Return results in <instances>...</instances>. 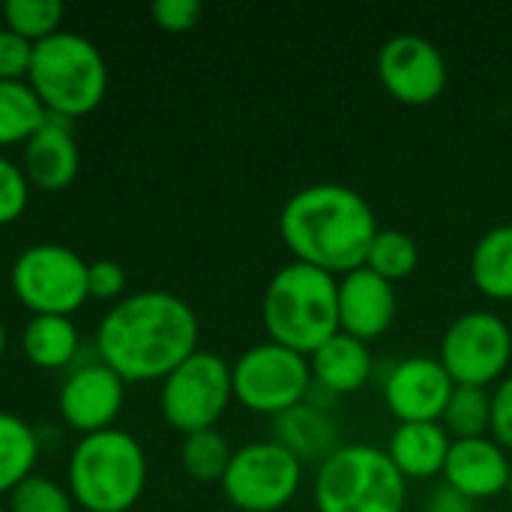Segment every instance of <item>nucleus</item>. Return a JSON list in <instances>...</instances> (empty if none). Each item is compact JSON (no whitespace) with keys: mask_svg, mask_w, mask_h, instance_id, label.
<instances>
[{"mask_svg":"<svg viewBox=\"0 0 512 512\" xmlns=\"http://www.w3.org/2000/svg\"><path fill=\"white\" fill-rule=\"evenodd\" d=\"M9 512H75V501L57 480L30 474L9 492Z\"/></svg>","mask_w":512,"mask_h":512,"instance_id":"c85d7f7f","label":"nucleus"},{"mask_svg":"<svg viewBox=\"0 0 512 512\" xmlns=\"http://www.w3.org/2000/svg\"><path fill=\"white\" fill-rule=\"evenodd\" d=\"M441 426L453 441L489 438L492 429V393L483 387H453Z\"/></svg>","mask_w":512,"mask_h":512,"instance_id":"393cba45","label":"nucleus"},{"mask_svg":"<svg viewBox=\"0 0 512 512\" xmlns=\"http://www.w3.org/2000/svg\"><path fill=\"white\" fill-rule=\"evenodd\" d=\"M261 321L270 342L315 354L339 333V279L300 261L285 264L264 288Z\"/></svg>","mask_w":512,"mask_h":512,"instance_id":"7ed1b4c3","label":"nucleus"},{"mask_svg":"<svg viewBox=\"0 0 512 512\" xmlns=\"http://www.w3.org/2000/svg\"><path fill=\"white\" fill-rule=\"evenodd\" d=\"M453 387L438 357H408L387 375L384 402L399 423H441Z\"/></svg>","mask_w":512,"mask_h":512,"instance_id":"4468645a","label":"nucleus"},{"mask_svg":"<svg viewBox=\"0 0 512 512\" xmlns=\"http://www.w3.org/2000/svg\"><path fill=\"white\" fill-rule=\"evenodd\" d=\"M312 384L330 396L360 393L372 378V351L366 342L336 333L315 354H309Z\"/></svg>","mask_w":512,"mask_h":512,"instance_id":"a211bd4d","label":"nucleus"},{"mask_svg":"<svg viewBox=\"0 0 512 512\" xmlns=\"http://www.w3.org/2000/svg\"><path fill=\"white\" fill-rule=\"evenodd\" d=\"M303 480V465L276 441H252L234 450L222 477V495L240 512L285 510Z\"/></svg>","mask_w":512,"mask_h":512,"instance_id":"9d476101","label":"nucleus"},{"mask_svg":"<svg viewBox=\"0 0 512 512\" xmlns=\"http://www.w3.org/2000/svg\"><path fill=\"white\" fill-rule=\"evenodd\" d=\"M195 309L162 288L120 297L99 321L93 348L126 384L162 381L198 351Z\"/></svg>","mask_w":512,"mask_h":512,"instance_id":"f257e3e1","label":"nucleus"},{"mask_svg":"<svg viewBox=\"0 0 512 512\" xmlns=\"http://www.w3.org/2000/svg\"><path fill=\"white\" fill-rule=\"evenodd\" d=\"M312 495L318 512H405L408 480L387 450L345 444L321 462Z\"/></svg>","mask_w":512,"mask_h":512,"instance_id":"423d86ee","label":"nucleus"},{"mask_svg":"<svg viewBox=\"0 0 512 512\" xmlns=\"http://www.w3.org/2000/svg\"><path fill=\"white\" fill-rule=\"evenodd\" d=\"M153 21L168 30V33H186L192 30L201 15H204V6L198 0H156L153 3Z\"/></svg>","mask_w":512,"mask_h":512,"instance_id":"2f4dec72","label":"nucleus"},{"mask_svg":"<svg viewBox=\"0 0 512 512\" xmlns=\"http://www.w3.org/2000/svg\"><path fill=\"white\" fill-rule=\"evenodd\" d=\"M3 351H6V327L0 321V357H3Z\"/></svg>","mask_w":512,"mask_h":512,"instance_id":"c9c22d12","label":"nucleus"},{"mask_svg":"<svg viewBox=\"0 0 512 512\" xmlns=\"http://www.w3.org/2000/svg\"><path fill=\"white\" fill-rule=\"evenodd\" d=\"M231 399V366L219 354L198 348L189 360L162 378L159 411L165 423L186 438L192 432L216 429Z\"/></svg>","mask_w":512,"mask_h":512,"instance_id":"1a4fd4ad","label":"nucleus"},{"mask_svg":"<svg viewBox=\"0 0 512 512\" xmlns=\"http://www.w3.org/2000/svg\"><path fill=\"white\" fill-rule=\"evenodd\" d=\"M48 111L27 81H0V147L27 144Z\"/></svg>","mask_w":512,"mask_h":512,"instance_id":"b1692460","label":"nucleus"},{"mask_svg":"<svg viewBox=\"0 0 512 512\" xmlns=\"http://www.w3.org/2000/svg\"><path fill=\"white\" fill-rule=\"evenodd\" d=\"M81 168V153L75 144L72 120L48 114L45 123L33 132L21 153V171L30 186L42 192H63L72 186Z\"/></svg>","mask_w":512,"mask_h":512,"instance_id":"f3484780","label":"nucleus"},{"mask_svg":"<svg viewBox=\"0 0 512 512\" xmlns=\"http://www.w3.org/2000/svg\"><path fill=\"white\" fill-rule=\"evenodd\" d=\"M39 459L36 432L15 414L0 411V495H9L21 486Z\"/></svg>","mask_w":512,"mask_h":512,"instance_id":"5701e85b","label":"nucleus"},{"mask_svg":"<svg viewBox=\"0 0 512 512\" xmlns=\"http://www.w3.org/2000/svg\"><path fill=\"white\" fill-rule=\"evenodd\" d=\"M30 201V180L18 162L0 153V225H12L24 216Z\"/></svg>","mask_w":512,"mask_h":512,"instance_id":"c756f323","label":"nucleus"},{"mask_svg":"<svg viewBox=\"0 0 512 512\" xmlns=\"http://www.w3.org/2000/svg\"><path fill=\"white\" fill-rule=\"evenodd\" d=\"M396 288L369 267H360L339 279V333L360 342L381 339L396 321Z\"/></svg>","mask_w":512,"mask_h":512,"instance_id":"2eb2a0df","label":"nucleus"},{"mask_svg":"<svg viewBox=\"0 0 512 512\" xmlns=\"http://www.w3.org/2000/svg\"><path fill=\"white\" fill-rule=\"evenodd\" d=\"M279 447H285L300 465L303 462H324L339 450V432L333 417L312 405L309 399L297 408L273 417V438Z\"/></svg>","mask_w":512,"mask_h":512,"instance_id":"aec40b11","label":"nucleus"},{"mask_svg":"<svg viewBox=\"0 0 512 512\" xmlns=\"http://www.w3.org/2000/svg\"><path fill=\"white\" fill-rule=\"evenodd\" d=\"M489 438L498 441L507 453L512 450V375L501 378L492 390V429Z\"/></svg>","mask_w":512,"mask_h":512,"instance_id":"72a5a7b5","label":"nucleus"},{"mask_svg":"<svg viewBox=\"0 0 512 512\" xmlns=\"http://www.w3.org/2000/svg\"><path fill=\"white\" fill-rule=\"evenodd\" d=\"M474 288L495 300L512 303V225L489 228L471 252Z\"/></svg>","mask_w":512,"mask_h":512,"instance_id":"4be33fe9","label":"nucleus"},{"mask_svg":"<svg viewBox=\"0 0 512 512\" xmlns=\"http://www.w3.org/2000/svg\"><path fill=\"white\" fill-rule=\"evenodd\" d=\"M507 492H510V495H512V477H510V489H507Z\"/></svg>","mask_w":512,"mask_h":512,"instance_id":"e433bc0d","label":"nucleus"},{"mask_svg":"<svg viewBox=\"0 0 512 512\" xmlns=\"http://www.w3.org/2000/svg\"><path fill=\"white\" fill-rule=\"evenodd\" d=\"M0 512H6V510H3V507H0Z\"/></svg>","mask_w":512,"mask_h":512,"instance_id":"4c0bfd02","label":"nucleus"},{"mask_svg":"<svg viewBox=\"0 0 512 512\" xmlns=\"http://www.w3.org/2000/svg\"><path fill=\"white\" fill-rule=\"evenodd\" d=\"M378 231L372 204L345 183L303 186L279 213V237L294 261L336 279L366 267Z\"/></svg>","mask_w":512,"mask_h":512,"instance_id":"f03ea898","label":"nucleus"},{"mask_svg":"<svg viewBox=\"0 0 512 512\" xmlns=\"http://www.w3.org/2000/svg\"><path fill=\"white\" fill-rule=\"evenodd\" d=\"M231 390L246 411L279 417L309 399V357L270 339L252 345L231 363Z\"/></svg>","mask_w":512,"mask_h":512,"instance_id":"6e6552de","label":"nucleus"},{"mask_svg":"<svg viewBox=\"0 0 512 512\" xmlns=\"http://www.w3.org/2000/svg\"><path fill=\"white\" fill-rule=\"evenodd\" d=\"M453 438L441 423H399L387 456L405 480H432L444 474Z\"/></svg>","mask_w":512,"mask_h":512,"instance_id":"6ab92c4d","label":"nucleus"},{"mask_svg":"<svg viewBox=\"0 0 512 512\" xmlns=\"http://www.w3.org/2000/svg\"><path fill=\"white\" fill-rule=\"evenodd\" d=\"M126 291V270L117 261H93L87 264V294L93 300H120Z\"/></svg>","mask_w":512,"mask_h":512,"instance_id":"473e14b6","label":"nucleus"},{"mask_svg":"<svg viewBox=\"0 0 512 512\" xmlns=\"http://www.w3.org/2000/svg\"><path fill=\"white\" fill-rule=\"evenodd\" d=\"M231 456H234V450H231L228 438L216 429L192 432L183 438V447H180L183 471L195 483H222V477L231 465Z\"/></svg>","mask_w":512,"mask_h":512,"instance_id":"a878e982","label":"nucleus"},{"mask_svg":"<svg viewBox=\"0 0 512 512\" xmlns=\"http://www.w3.org/2000/svg\"><path fill=\"white\" fill-rule=\"evenodd\" d=\"M366 267L372 273H378L381 279L387 282H402L408 276L417 273L420 267V249H417V240L405 231H396V228H381L372 240V249H369V258H366Z\"/></svg>","mask_w":512,"mask_h":512,"instance_id":"bb28decb","label":"nucleus"},{"mask_svg":"<svg viewBox=\"0 0 512 512\" xmlns=\"http://www.w3.org/2000/svg\"><path fill=\"white\" fill-rule=\"evenodd\" d=\"M441 477L450 489L477 504L498 498L510 489L512 462L507 450L492 438L453 441Z\"/></svg>","mask_w":512,"mask_h":512,"instance_id":"dca6fc26","label":"nucleus"},{"mask_svg":"<svg viewBox=\"0 0 512 512\" xmlns=\"http://www.w3.org/2000/svg\"><path fill=\"white\" fill-rule=\"evenodd\" d=\"M33 60V42L0 27V81H27Z\"/></svg>","mask_w":512,"mask_h":512,"instance_id":"7c9ffc66","label":"nucleus"},{"mask_svg":"<svg viewBox=\"0 0 512 512\" xmlns=\"http://www.w3.org/2000/svg\"><path fill=\"white\" fill-rule=\"evenodd\" d=\"M378 81L402 105L423 108L447 90V60L441 48L417 33L390 36L378 51Z\"/></svg>","mask_w":512,"mask_h":512,"instance_id":"f8f14e48","label":"nucleus"},{"mask_svg":"<svg viewBox=\"0 0 512 512\" xmlns=\"http://www.w3.org/2000/svg\"><path fill=\"white\" fill-rule=\"evenodd\" d=\"M69 495L84 512L132 510L147 486V456L135 435L102 429L81 435L66 462Z\"/></svg>","mask_w":512,"mask_h":512,"instance_id":"20e7f679","label":"nucleus"},{"mask_svg":"<svg viewBox=\"0 0 512 512\" xmlns=\"http://www.w3.org/2000/svg\"><path fill=\"white\" fill-rule=\"evenodd\" d=\"M27 84L48 114L75 120L102 105L108 66L93 39L75 30H57L33 45Z\"/></svg>","mask_w":512,"mask_h":512,"instance_id":"39448f33","label":"nucleus"},{"mask_svg":"<svg viewBox=\"0 0 512 512\" xmlns=\"http://www.w3.org/2000/svg\"><path fill=\"white\" fill-rule=\"evenodd\" d=\"M126 399V381L99 357L75 360L57 390V411L63 423L81 435L114 429Z\"/></svg>","mask_w":512,"mask_h":512,"instance_id":"ddd939ff","label":"nucleus"},{"mask_svg":"<svg viewBox=\"0 0 512 512\" xmlns=\"http://www.w3.org/2000/svg\"><path fill=\"white\" fill-rule=\"evenodd\" d=\"M441 366L456 387H483L507 378L512 360L510 324L495 312L459 315L441 339Z\"/></svg>","mask_w":512,"mask_h":512,"instance_id":"9b49d317","label":"nucleus"},{"mask_svg":"<svg viewBox=\"0 0 512 512\" xmlns=\"http://www.w3.org/2000/svg\"><path fill=\"white\" fill-rule=\"evenodd\" d=\"M3 21L12 33H18L36 45L45 36L60 30L63 3L60 0H6L3 3Z\"/></svg>","mask_w":512,"mask_h":512,"instance_id":"cd10ccee","label":"nucleus"},{"mask_svg":"<svg viewBox=\"0 0 512 512\" xmlns=\"http://www.w3.org/2000/svg\"><path fill=\"white\" fill-rule=\"evenodd\" d=\"M21 351L36 369H72L75 357L81 354L78 327L63 315H33L21 333Z\"/></svg>","mask_w":512,"mask_h":512,"instance_id":"412c9836","label":"nucleus"},{"mask_svg":"<svg viewBox=\"0 0 512 512\" xmlns=\"http://www.w3.org/2000/svg\"><path fill=\"white\" fill-rule=\"evenodd\" d=\"M12 294L33 315L78 312L87 294V261L63 243H33L21 249L9 270Z\"/></svg>","mask_w":512,"mask_h":512,"instance_id":"0eeeda50","label":"nucleus"},{"mask_svg":"<svg viewBox=\"0 0 512 512\" xmlns=\"http://www.w3.org/2000/svg\"><path fill=\"white\" fill-rule=\"evenodd\" d=\"M423 512H477V507H474V501H468L465 495H459L456 489H450L444 483L426 498Z\"/></svg>","mask_w":512,"mask_h":512,"instance_id":"f704fd0d","label":"nucleus"}]
</instances>
